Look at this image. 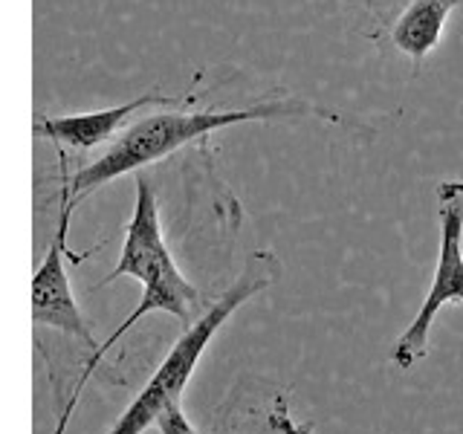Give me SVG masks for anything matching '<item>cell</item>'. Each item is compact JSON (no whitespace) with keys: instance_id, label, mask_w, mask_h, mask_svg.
I'll use <instances>...</instances> for the list:
<instances>
[{"instance_id":"1","label":"cell","mask_w":463,"mask_h":434,"mask_svg":"<svg viewBox=\"0 0 463 434\" xmlns=\"http://www.w3.org/2000/svg\"><path fill=\"white\" fill-rule=\"evenodd\" d=\"M287 116H316V119H327L336 125H351L342 119L339 113L325 110L313 105V101L301 99H264L258 105L246 108H226V110H180L168 108L142 119L130 122L119 137H116L108 151H101L96 159H90L87 165H81L72 177H67V165L61 163L64 177L61 183L70 188V200L81 203L87 194L99 192L101 185H108L110 180L122 177V174L139 171L151 163L171 156L183 145L194 142L200 137H209L212 130H221L229 125L241 122H269V119H287Z\"/></svg>"},{"instance_id":"2","label":"cell","mask_w":463,"mask_h":434,"mask_svg":"<svg viewBox=\"0 0 463 434\" xmlns=\"http://www.w3.org/2000/svg\"><path fill=\"white\" fill-rule=\"evenodd\" d=\"M122 275H134L137 281H142V298L134 307V313H130L125 322L110 333L108 342L101 344L96 354H90V362L84 365L81 380H79L76 391H72V397H70L67 417L72 411V405H76L84 382L90 380V373L99 368L101 356H105L110 347L139 322L142 316L171 313L188 327L209 310V304H203L197 287L177 269V264H174V258H171L168 246H165V238H163V223H159V203H156L154 183H151V177H145V174H139V177H137V206H134V217H130V223L125 229V243H122L119 264H116L108 278H101L93 289L108 287L116 278H122Z\"/></svg>"},{"instance_id":"3","label":"cell","mask_w":463,"mask_h":434,"mask_svg":"<svg viewBox=\"0 0 463 434\" xmlns=\"http://www.w3.org/2000/svg\"><path fill=\"white\" fill-rule=\"evenodd\" d=\"M279 278H281V260L272 250H255L246 255L232 287L221 298H214L209 304V310L203 313L194 325H188L183 330V336L174 342L168 356L163 359V365L154 371V376L139 391V397L128 405L125 414L116 420V426L108 434H142L151 426H156L159 417H163L174 402H180L183 391L197 368L200 354L209 347V342L214 339V333L221 330V325L250 298L269 289Z\"/></svg>"},{"instance_id":"4","label":"cell","mask_w":463,"mask_h":434,"mask_svg":"<svg viewBox=\"0 0 463 434\" xmlns=\"http://www.w3.org/2000/svg\"><path fill=\"white\" fill-rule=\"evenodd\" d=\"M438 269H434L423 307L417 310L414 322L402 330V336L391 347V362L400 371H411L429 354V330L443 304L455 301L463 307V180H446L438 185Z\"/></svg>"},{"instance_id":"5","label":"cell","mask_w":463,"mask_h":434,"mask_svg":"<svg viewBox=\"0 0 463 434\" xmlns=\"http://www.w3.org/2000/svg\"><path fill=\"white\" fill-rule=\"evenodd\" d=\"M76 209V203L70 200V188L61 183V203H58V223L52 231L47 258L41 260V267L33 278V322L38 327H52L64 336L81 342L87 351H99L93 339V330L81 316L76 298H72L70 278L64 269V258L72 255L67 250V229H70V214Z\"/></svg>"},{"instance_id":"6","label":"cell","mask_w":463,"mask_h":434,"mask_svg":"<svg viewBox=\"0 0 463 434\" xmlns=\"http://www.w3.org/2000/svg\"><path fill=\"white\" fill-rule=\"evenodd\" d=\"M197 93L192 96H168V93H142L130 101H122V105H113L105 110H90V113H72V116H35L33 122V134L38 139L52 142L58 151H93L99 145H105L110 137L122 134V130L137 122V113H142L145 108L163 105V108H185L194 105Z\"/></svg>"},{"instance_id":"7","label":"cell","mask_w":463,"mask_h":434,"mask_svg":"<svg viewBox=\"0 0 463 434\" xmlns=\"http://www.w3.org/2000/svg\"><path fill=\"white\" fill-rule=\"evenodd\" d=\"M458 4L463 0H411L391 24V41L402 55L411 58L414 70H420L426 55L440 43L449 12Z\"/></svg>"},{"instance_id":"8","label":"cell","mask_w":463,"mask_h":434,"mask_svg":"<svg viewBox=\"0 0 463 434\" xmlns=\"http://www.w3.org/2000/svg\"><path fill=\"white\" fill-rule=\"evenodd\" d=\"M287 391L272 388L269 394H235L229 397V414L221 420L217 434H284L287 426Z\"/></svg>"},{"instance_id":"9","label":"cell","mask_w":463,"mask_h":434,"mask_svg":"<svg viewBox=\"0 0 463 434\" xmlns=\"http://www.w3.org/2000/svg\"><path fill=\"white\" fill-rule=\"evenodd\" d=\"M156 429H159V434H197V429L192 426V420L185 417L180 402H174L171 409L163 417H159Z\"/></svg>"}]
</instances>
